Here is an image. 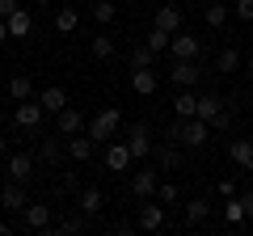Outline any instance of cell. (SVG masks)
<instances>
[{
    "mask_svg": "<svg viewBox=\"0 0 253 236\" xmlns=\"http://www.w3.org/2000/svg\"><path fill=\"white\" fill-rule=\"evenodd\" d=\"M21 9V0H0V17H9V13Z\"/></svg>",
    "mask_w": 253,
    "mask_h": 236,
    "instance_id": "7bdbcfd3",
    "label": "cell"
},
{
    "mask_svg": "<svg viewBox=\"0 0 253 236\" xmlns=\"http://www.w3.org/2000/svg\"><path fill=\"white\" fill-rule=\"evenodd\" d=\"M245 72H249V80H253V55H249V59H245Z\"/></svg>",
    "mask_w": 253,
    "mask_h": 236,
    "instance_id": "bcb514c9",
    "label": "cell"
},
{
    "mask_svg": "<svg viewBox=\"0 0 253 236\" xmlns=\"http://www.w3.org/2000/svg\"><path fill=\"white\" fill-rule=\"evenodd\" d=\"M156 194H161V202H177V186H173V182H161V186H156Z\"/></svg>",
    "mask_w": 253,
    "mask_h": 236,
    "instance_id": "74e56055",
    "label": "cell"
},
{
    "mask_svg": "<svg viewBox=\"0 0 253 236\" xmlns=\"http://www.w3.org/2000/svg\"><path fill=\"white\" fill-rule=\"evenodd\" d=\"M190 4H199V0H190Z\"/></svg>",
    "mask_w": 253,
    "mask_h": 236,
    "instance_id": "f907efd6",
    "label": "cell"
},
{
    "mask_svg": "<svg viewBox=\"0 0 253 236\" xmlns=\"http://www.w3.org/2000/svg\"><path fill=\"white\" fill-rule=\"evenodd\" d=\"M211 135V127L203 118H181V148H203Z\"/></svg>",
    "mask_w": 253,
    "mask_h": 236,
    "instance_id": "ba28073f",
    "label": "cell"
},
{
    "mask_svg": "<svg viewBox=\"0 0 253 236\" xmlns=\"http://www.w3.org/2000/svg\"><path fill=\"white\" fill-rule=\"evenodd\" d=\"M63 148H68V156H72V160H89L97 144H93V135H81V131H76V135H68V144H63Z\"/></svg>",
    "mask_w": 253,
    "mask_h": 236,
    "instance_id": "44dd1931",
    "label": "cell"
},
{
    "mask_svg": "<svg viewBox=\"0 0 253 236\" xmlns=\"http://www.w3.org/2000/svg\"><path fill=\"white\" fill-rule=\"evenodd\" d=\"M59 190L63 194H81V177H76V173H63V177H59Z\"/></svg>",
    "mask_w": 253,
    "mask_h": 236,
    "instance_id": "8d00e7d4",
    "label": "cell"
},
{
    "mask_svg": "<svg viewBox=\"0 0 253 236\" xmlns=\"http://www.w3.org/2000/svg\"><path fill=\"white\" fill-rule=\"evenodd\" d=\"M228 101L219 97V93H199V106H194V118H203V122H211V118L224 110Z\"/></svg>",
    "mask_w": 253,
    "mask_h": 236,
    "instance_id": "ac0fdd59",
    "label": "cell"
},
{
    "mask_svg": "<svg viewBox=\"0 0 253 236\" xmlns=\"http://www.w3.org/2000/svg\"><path fill=\"white\" fill-rule=\"evenodd\" d=\"M165 139H169V144H181V118H173L169 127H165Z\"/></svg>",
    "mask_w": 253,
    "mask_h": 236,
    "instance_id": "f35d334b",
    "label": "cell"
},
{
    "mask_svg": "<svg viewBox=\"0 0 253 236\" xmlns=\"http://www.w3.org/2000/svg\"><path fill=\"white\" fill-rule=\"evenodd\" d=\"M46 232L51 236H81V232H89V215H63L59 224H51Z\"/></svg>",
    "mask_w": 253,
    "mask_h": 236,
    "instance_id": "4fadbf2b",
    "label": "cell"
},
{
    "mask_svg": "<svg viewBox=\"0 0 253 236\" xmlns=\"http://www.w3.org/2000/svg\"><path fill=\"white\" fill-rule=\"evenodd\" d=\"M236 68H241V51H236V46H224V51L215 55V72H236Z\"/></svg>",
    "mask_w": 253,
    "mask_h": 236,
    "instance_id": "4316f807",
    "label": "cell"
},
{
    "mask_svg": "<svg viewBox=\"0 0 253 236\" xmlns=\"http://www.w3.org/2000/svg\"><path fill=\"white\" fill-rule=\"evenodd\" d=\"M203 17H207L211 30H219V26L228 21V4H207V13H203Z\"/></svg>",
    "mask_w": 253,
    "mask_h": 236,
    "instance_id": "836d02e7",
    "label": "cell"
},
{
    "mask_svg": "<svg viewBox=\"0 0 253 236\" xmlns=\"http://www.w3.org/2000/svg\"><path fill=\"white\" fill-rule=\"evenodd\" d=\"M148 4H161V0H148Z\"/></svg>",
    "mask_w": 253,
    "mask_h": 236,
    "instance_id": "681fc988",
    "label": "cell"
},
{
    "mask_svg": "<svg viewBox=\"0 0 253 236\" xmlns=\"http://www.w3.org/2000/svg\"><path fill=\"white\" fill-rule=\"evenodd\" d=\"M228 156H232L245 173H253V139H232V144H228Z\"/></svg>",
    "mask_w": 253,
    "mask_h": 236,
    "instance_id": "7402d4cb",
    "label": "cell"
},
{
    "mask_svg": "<svg viewBox=\"0 0 253 236\" xmlns=\"http://www.w3.org/2000/svg\"><path fill=\"white\" fill-rule=\"evenodd\" d=\"M93 59H114V34H97L93 38Z\"/></svg>",
    "mask_w": 253,
    "mask_h": 236,
    "instance_id": "4dcf8cb0",
    "label": "cell"
},
{
    "mask_svg": "<svg viewBox=\"0 0 253 236\" xmlns=\"http://www.w3.org/2000/svg\"><path fill=\"white\" fill-rule=\"evenodd\" d=\"M126 148H131L135 160L152 156V127H148V122H131V131H126Z\"/></svg>",
    "mask_w": 253,
    "mask_h": 236,
    "instance_id": "3957f363",
    "label": "cell"
},
{
    "mask_svg": "<svg viewBox=\"0 0 253 236\" xmlns=\"http://www.w3.org/2000/svg\"><path fill=\"white\" fill-rule=\"evenodd\" d=\"M207 127H211V131H228V127H232V106H224V110L207 122Z\"/></svg>",
    "mask_w": 253,
    "mask_h": 236,
    "instance_id": "d590c367",
    "label": "cell"
},
{
    "mask_svg": "<svg viewBox=\"0 0 253 236\" xmlns=\"http://www.w3.org/2000/svg\"><path fill=\"white\" fill-rule=\"evenodd\" d=\"M4 38H9V21L0 17V42H4Z\"/></svg>",
    "mask_w": 253,
    "mask_h": 236,
    "instance_id": "ee69618b",
    "label": "cell"
},
{
    "mask_svg": "<svg viewBox=\"0 0 253 236\" xmlns=\"http://www.w3.org/2000/svg\"><path fill=\"white\" fill-rule=\"evenodd\" d=\"M139 228H144V232H161L165 228V207L161 202H144V207H139Z\"/></svg>",
    "mask_w": 253,
    "mask_h": 236,
    "instance_id": "e0dca14e",
    "label": "cell"
},
{
    "mask_svg": "<svg viewBox=\"0 0 253 236\" xmlns=\"http://www.w3.org/2000/svg\"><path fill=\"white\" fill-rule=\"evenodd\" d=\"M4 21H9V38H30V34H34V17H30L26 9L9 13V17H4Z\"/></svg>",
    "mask_w": 253,
    "mask_h": 236,
    "instance_id": "603a6c76",
    "label": "cell"
},
{
    "mask_svg": "<svg viewBox=\"0 0 253 236\" xmlns=\"http://www.w3.org/2000/svg\"><path fill=\"white\" fill-rule=\"evenodd\" d=\"M156 186H161V177H156V169H139L135 177H131V190H135V198H152Z\"/></svg>",
    "mask_w": 253,
    "mask_h": 236,
    "instance_id": "5bb4252c",
    "label": "cell"
},
{
    "mask_svg": "<svg viewBox=\"0 0 253 236\" xmlns=\"http://www.w3.org/2000/svg\"><path fill=\"white\" fill-rule=\"evenodd\" d=\"M76 207H81V215H89V219H93L101 207H106V194H101L97 186H89V190H81V194H76Z\"/></svg>",
    "mask_w": 253,
    "mask_h": 236,
    "instance_id": "2e32d148",
    "label": "cell"
},
{
    "mask_svg": "<svg viewBox=\"0 0 253 236\" xmlns=\"http://www.w3.org/2000/svg\"><path fill=\"white\" fill-rule=\"evenodd\" d=\"M0 207L4 211H26V190H21V182H9L0 190Z\"/></svg>",
    "mask_w": 253,
    "mask_h": 236,
    "instance_id": "cb8c5ba5",
    "label": "cell"
},
{
    "mask_svg": "<svg viewBox=\"0 0 253 236\" xmlns=\"http://www.w3.org/2000/svg\"><path fill=\"white\" fill-rule=\"evenodd\" d=\"M169 55H173V59H199V55H203V42H199L194 34H181V30H177V34L169 38Z\"/></svg>",
    "mask_w": 253,
    "mask_h": 236,
    "instance_id": "52a82bcc",
    "label": "cell"
},
{
    "mask_svg": "<svg viewBox=\"0 0 253 236\" xmlns=\"http://www.w3.org/2000/svg\"><path fill=\"white\" fill-rule=\"evenodd\" d=\"M156 84H161V80H156V72H152V68H135V72H131V89H135L139 97H152V93H156Z\"/></svg>",
    "mask_w": 253,
    "mask_h": 236,
    "instance_id": "ffe728a7",
    "label": "cell"
},
{
    "mask_svg": "<svg viewBox=\"0 0 253 236\" xmlns=\"http://www.w3.org/2000/svg\"><path fill=\"white\" fill-rule=\"evenodd\" d=\"M114 17H118V4H114V0H93V21L110 26Z\"/></svg>",
    "mask_w": 253,
    "mask_h": 236,
    "instance_id": "f1b7e54d",
    "label": "cell"
},
{
    "mask_svg": "<svg viewBox=\"0 0 253 236\" xmlns=\"http://www.w3.org/2000/svg\"><path fill=\"white\" fill-rule=\"evenodd\" d=\"M224 215H228V224H232V228H241V224H245V207H241V198H236V194H232V198H228Z\"/></svg>",
    "mask_w": 253,
    "mask_h": 236,
    "instance_id": "e575fe53",
    "label": "cell"
},
{
    "mask_svg": "<svg viewBox=\"0 0 253 236\" xmlns=\"http://www.w3.org/2000/svg\"><path fill=\"white\" fill-rule=\"evenodd\" d=\"M38 106H42V110H46V114H59V110H63V106H68V93H63V89H59V84H46V89H42V93H38Z\"/></svg>",
    "mask_w": 253,
    "mask_h": 236,
    "instance_id": "d6986e66",
    "label": "cell"
},
{
    "mask_svg": "<svg viewBox=\"0 0 253 236\" xmlns=\"http://www.w3.org/2000/svg\"><path fill=\"white\" fill-rule=\"evenodd\" d=\"M207 215H211V202H207V198H190V202H186V224H190V228L203 224Z\"/></svg>",
    "mask_w": 253,
    "mask_h": 236,
    "instance_id": "83f0119b",
    "label": "cell"
},
{
    "mask_svg": "<svg viewBox=\"0 0 253 236\" xmlns=\"http://www.w3.org/2000/svg\"><path fill=\"white\" fill-rule=\"evenodd\" d=\"M194 106H199V97L190 89H181L177 93V101H173V110H177V118H194Z\"/></svg>",
    "mask_w": 253,
    "mask_h": 236,
    "instance_id": "f546056e",
    "label": "cell"
},
{
    "mask_svg": "<svg viewBox=\"0 0 253 236\" xmlns=\"http://www.w3.org/2000/svg\"><path fill=\"white\" fill-rule=\"evenodd\" d=\"M169 76H173V84H177V89H194V84L203 80V68H199V59H173Z\"/></svg>",
    "mask_w": 253,
    "mask_h": 236,
    "instance_id": "7a4b0ae2",
    "label": "cell"
},
{
    "mask_svg": "<svg viewBox=\"0 0 253 236\" xmlns=\"http://www.w3.org/2000/svg\"><path fill=\"white\" fill-rule=\"evenodd\" d=\"M55 118H59V122H55V131H59L63 139H68V135H76V131H84V114H81V110H72V106H63Z\"/></svg>",
    "mask_w": 253,
    "mask_h": 236,
    "instance_id": "7c38bea8",
    "label": "cell"
},
{
    "mask_svg": "<svg viewBox=\"0 0 253 236\" xmlns=\"http://www.w3.org/2000/svg\"><path fill=\"white\" fill-rule=\"evenodd\" d=\"M34 4H51V0H34Z\"/></svg>",
    "mask_w": 253,
    "mask_h": 236,
    "instance_id": "c3c4849f",
    "label": "cell"
},
{
    "mask_svg": "<svg viewBox=\"0 0 253 236\" xmlns=\"http://www.w3.org/2000/svg\"><path fill=\"white\" fill-rule=\"evenodd\" d=\"M118 122H123V114H118L114 106L97 110V114H93V122H89V135H93V144H101V139H110V135L118 131Z\"/></svg>",
    "mask_w": 253,
    "mask_h": 236,
    "instance_id": "6da1fadb",
    "label": "cell"
},
{
    "mask_svg": "<svg viewBox=\"0 0 253 236\" xmlns=\"http://www.w3.org/2000/svg\"><path fill=\"white\" fill-rule=\"evenodd\" d=\"M21 224H26L30 232H46V228L55 224V219H51V207H46V202H26V211H21Z\"/></svg>",
    "mask_w": 253,
    "mask_h": 236,
    "instance_id": "8992f818",
    "label": "cell"
},
{
    "mask_svg": "<svg viewBox=\"0 0 253 236\" xmlns=\"http://www.w3.org/2000/svg\"><path fill=\"white\" fill-rule=\"evenodd\" d=\"M152 26H156V30H165V34H177V30H181V9H177V4H165V0H161V4H156Z\"/></svg>",
    "mask_w": 253,
    "mask_h": 236,
    "instance_id": "30bf717a",
    "label": "cell"
},
{
    "mask_svg": "<svg viewBox=\"0 0 253 236\" xmlns=\"http://www.w3.org/2000/svg\"><path fill=\"white\" fill-rule=\"evenodd\" d=\"M42 114H46V110L38 106V101L26 97V101H17V110H13V122H17L21 131H30V135H34V131L42 127Z\"/></svg>",
    "mask_w": 253,
    "mask_h": 236,
    "instance_id": "277c9868",
    "label": "cell"
},
{
    "mask_svg": "<svg viewBox=\"0 0 253 236\" xmlns=\"http://www.w3.org/2000/svg\"><path fill=\"white\" fill-rule=\"evenodd\" d=\"M13 232V224H4V219H0V236H9Z\"/></svg>",
    "mask_w": 253,
    "mask_h": 236,
    "instance_id": "f6af8a7d",
    "label": "cell"
},
{
    "mask_svg": "<svg viewBox=\"0 0 253 236\" xmlns=\"http://www.w3.org/2000/svg\"><path fill=\"white\" fill-rule=\"evenodd\" d=\"M59 139H63V135H59V131H55V135H51V139H38V160H42V164H51V169H55V164H59V156H63V152H68V148H63V144H59Z\"/></svg>",
    "mask_w": 253,
    "mask_h": 236,
    "instance_id": "9a60e30c",
    "label": "cell"
},
{
    "mask_svg": "<svg viewBox=\"0 0 253 236\" xmlns=\"http://www.w3.org/2000/svg\"><path fill=\"white\" fill-rule=\"evenodd\" d=\"M236 17H241V21H253V0H236Z\"/></svg>",
    "mask_w": 253,
    "mask_h": 236,
    "instance_id": "ab89813d",
    "label": "cell"
},
{
    "mask_svg": "<svg viewBox=\"0 0 253 236\" xmlns=\"http://www.w3.org/2000/svg\"><path fill=\"white\" fill-rule=\"evenodd\" d=\"M169 38L173 34H165V30H148V38H144V42H148V51H156V55H161V51H169Z\"/></svg>",
    "mask_w": 253,
    "mask_h": 236,
    "instance_id": "1f68e13d",
    "label": "cell"
},
{
    "mask_svg": "<svg viewBox=\"0 0 253 236\" xmlns=\"http://www.w3.org/2000/svg\"><path fill=\"white\" fill-rule=\"evenodd\" d=\"M152 160L161 164V169H181V164H186V156H181V144H169V139H165L161 148L152 144Z\"/></svg>",
    "mask_w": 253,
    "mask_h": 236,
    "instance_id": "8fae6325",
    "label": "cell"
},
{
    "mask_svg": "<svg viewBox=\"0 0 253 236\" xmlns=\"http://www.w3.org/2000/svg\"><path fill=\"white\" fill-rule=\"evenodd\" d=\"M215 190L224 194V198H232V194H236V177H219V186H215Z\"/></svg>",
    "mask_w": 253,
    "mask_h": 236,
    "instance_id": "60d3db41",
    "label": "cell"
},
{
    "mask_svg": "<svg viewBox=\"0 0 253 236\" xmlns=\"http://www.w3.org/2000/svg\"><path fill=\"white\" fill-rule=\"evenodd\" d=\"M152 64H156V51H148V42L131 51V68H152Z\"/></svg>",
    "mask_w": 253,
    "mask_h": 236,
    "instance_id": "d6a6232c",
    "label": "cell"
},
{
    "mask_svg": "<svg viewBox=\"0 0 253 236\" xmlns=\"http://www.w3.org/2000/svg\"><path fill=\"white\" fill-rule=\"evenodd\" d=\"M236 198H241V207H245V219H253V190L249 194H236Z\"/></svg>",
    "mask_w": 253,
    "mask_h": 236,
    "instance_id": "b9f144b4",
    "label": "cell"
},
{
    "mask_svg": "<svg viewBox=\"0 0 253 236\" xmlns=\"http://www.w3.org/2000/svg\"><path fill=\"white\" fill-rule=\"evenodd\" d=\"M131 164H135V156H131L126 139H118V144H110V148H106V169H110V173H126Z\"/></svg>",
    "mask_w": 253,
    "mask_h": 236,
    "instance_id": "9c48e42d",
    "label": "cell"
},
{
    "mask_svg": "<svg viewBox=\"0 0 253 236\" xmlns=\"http://www.w3.org/2000/svg\"><path fill=\"white\" fill-rule=\"evenodd\" d=\"M30 93H34V80H30V72H17V76L9 80V97H13V101H26Z\"/></svg>",
    "mask_w": 253,
    "mask_h": 236,
    "instance_id": "484cf974",
    "label": "cell"
},
{
    "mask_svg": "<svg viewBox=\"0 0 253 236\" xmlns=\"http://www.w3.org/2000/svg\"><path fill=\"white\" fill-rule=\"evenodd\" d=\"M76 26H81V13H76L72 4H59V13H55V30H59V34H72Z\"/></svg>",
    "mask_w": 253,
    "mask_h": 236,
    "instance_id": "d4e9b609",
    "label": "cell"
},
{
    "mask_svg": "<svg viewBox=\"0 0 253 236\" xmlns=\"http://www.w3.org/2000/svg\"><path fill=\"white\" fill-rule=\"evenodd\" d=\"M4 152H9V139H4V135H0V156H4Z\"/></svg>",
    "mask_w": 253,
    "mask_h": 236,
    "instance_id": "7dc6e473",
    "label": "cell"
},
{
    "mask_svg": "<svg viewBox=\"0 0 253 236\" xmlns=\"http://www.w3.org/2000/svg\"><path fill=\"white\" fill-rule=\"evenodd\" d=\"M4 173H9V182L30 186V182H34V156H30V152H13L9 160H4Z\"/></svg>",
    "mask_w": 253,
    "mask_h": 236,
    "instance_id": "5b68a950",
    "label": "cell"
}]
</instances>
